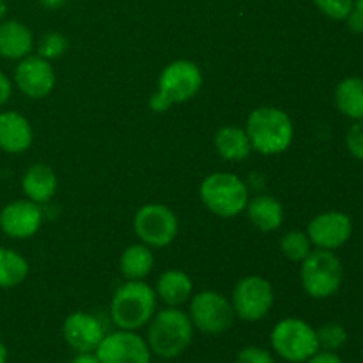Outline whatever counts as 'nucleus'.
I'll use <instances>...</instances> for the list:
<instances>
[{"label": "nucleus", "instance_id": "f257e3e1", "mask_svg": "<svg viewBox=\"0 0 363 363\" xmlns=\"http://www.w3.org/2000/svg\"><path fill=\"white\" fill-rule=\"evenodd\" d=\"M194 330L190 315L179 308L169 307L152 315L145 340L155 357L174 360L188 350L194 340Z\"/></svg>", "mask_w": 363, "mask_h": 363}, {"label": "nucleus", "instance_id": "f03ea898", "mask_svg": "<svg viewBox=\"0 0 363 363\" xmlns=\"http://www.w3.org/2000/svg\"><path fill=\"white\" fill-rule=\"evenodd\" d=\"M252 149L266 156L280 155L293 144L294 124L284 110L261 106L248 116L245 126Z\"/></svg>", "mask_w": 363, "mask_h": 363}, {"label": "nucleus", "instance_id": "7ed1b4c3", "mask_svg": "<svg viewBox=\"0 0 363 363\" xmlns=\"http://www.w3.org/2000/svg\"><path fill=\"white\" fill-rule=\"evenodd\" d=\"M156 314V291L142 280L123 284L110 301V318L119 330L137 332Z\"/></svg>", "mask_w": 363, "mask_h": 363}, {"label": "nucleus", "instance_id": "20e7f679", "mask_svg": "<svg viewBox=\"0 0 363 363\" xmlns=\"http://www.w3.org/2000/svg\"><path fill=\"white\" fill-rule=\"evenodd\" d=\"M202 87V71L191 60H174L163 67L158 78V92L149 99L152 112H167L176 103H186Z\"/></svg>", "mask_w": 363, "mask_h": 363}, {"label": "nucleus", "instance_id": "39448f33", "mask_svg": "<svg viewBox=\"0 0 363 363\" xmlns=\"http://www.w3.org/2000/svg\"><path fill=\"white\" fill-rule=\"evenodd\" d=\"M201 201L213 215L233 218L247 209L248 188L236 174L215 172L201 183Z\"/></svg>", "mask_w": 363, "mask_h": 363}, {"label": "nucleus", "instance_id": "423d86ee", "mask_svg": "<svg viewBox=\"0 0 363 363\" xmlns=\"http://www.w3.org/2000/svg\"><path fill=\"white\" fill-rule=\"evenodd\" d=\"M300 279L308 296L315 300H326L342 286V262L333 254V250L315 248L301 261Z\"/></svg>", "mask_w": 363, "mask_h": 363}, {"label": "nucleus", "instance_id": "0eeeda50", "mask_svg": "<svg viewBox=\"0 0 363 363\" xmlns=\"http://www.w3.org/2000/svg\"><path fill=\"white\" fill-rule=\"evenodd\" d=\"M269 340L273 351L289 363H305L321 350L318 332L307 321L298 318H286L277 323Z\"/></svg>", "mask_w": 363, "mask_h": 363}, {"label": "nucleus", "instance_id": "6e6552de", "mask_svg": "<svg viewBox=\"0 0 363 363\" xmlns=\"http://www.w3.org/2000/svg\"><path fill=\"white\" fill-rule=\"evenodd\" d=\"M188 315L194 328L206 335L225 333L236 319L233 303L216 291H202L195 294Z\"/></svg>", "mask_w": 363, "mask_h": 363}, {"label": "nucleus", "instance_id": "1a4fd4ad", "mask_svg": "<svg viewBox=\"0 0 363 363\" xmlns=\"http://www.w3.org/2000/svg\"><path fill=\"white\" fill-rule=\"evenodd\" d=\"M133 230L147 247L163 248L176 240L179 222L169 206L145 204L135 213Z\"/></svg>", "mask_w": 363, "mask_h": 363}, {"label": "nucleus", "instance_id": "9d476101", "mask_svg": "<svg viewBox=\"0 0 363 363\" xmlns=\"http://www.w3.org/2000/svg\"><path fill=\"white\" fill-rule=\"evenodd\" d=\"M234 312L247 323H257L268 315L273 307V287L266 279L250 275L241 279L233 291Z\"/></svg>", "mask_w": 363, "mask_h": 363}, {"label": "nucleus", "instance_id": "9b49d317", "mask_svg": "<svg viewBox=\"0 0 363 363\" xmlns=\"http://www.w3.org/2000/svg\"><path fill=\"white\" fill-rule=\"evenodd\" d=\"M96 354L101 363H151L152 360L147 340L131 330L106 333Z\"/></svg>", "mask_w": 363, "mask_h": 363}, {"label": "nucleus", "instance_id": "f8f14e48", "mask_svg": "<svg viewBox=\"0 0 363 363\" xmlns=\"http://www.w3.org/2000/svg\"><path fill=\"white\" fill-rule=\"evenodd\" d=\"M353 222L346 213L326 211L314 216L308 223L307 236L312 245L323 250H337L350 241Z\"/></svg>", "mask_w": 363, "mask_h": 363}, {"label": "nucleus", "instance_id": "ddd939ff", "mask_svg": "<svg viewBox=\"0 0 363 363\" xmlns=\"http://www.w3.org/2000/svg\"><path fill=\"white\" fill-rule=\"evenodd\" d=\"M18 89L30 99H43L55 87V73L50 60L39 55H27L14 69Z\"/></svg>", "mask_w": 363, "mask_h": 363}, {"label": "nucleus", "instance_id": "4468645a", "mask_svg": "<svg viewBox=\"0 0 363 363\" xmlns=\"http://www.w3.org/2000/svg\"><path fill=\"white\" fill-rule=\"evenodd\" d=\"M41 204L28 199L9 202L0 211V230L13 240H28L41 229Z\"/></svg>", "mask_w": 363, "mask_h": 363}, {"label": "nucleus", "instance_id": "2eb2a0df", "mask_svg": "<svg viewBox=\"0 0 363 363\" xmlns=\"http://www.w3.org/2000/svg\"><path fill=\"white\" fill-rule=\"evenodd\" d=\"M105 335L103 323L89 312H73L62 325L64 340L77 353L96 351Z\"/></svg>", "mask_w": 363, "mask_h": 363}, {"label": "nucleus", "instance_id": "dca6fc26", "mask_svg": "<svg viewBox=\"0 0 363 363\" xmlns=\"http://www.w3.org/2000/svg\"><path fill=\"white\" fill-rule=\"evenodd\" d=\"M32 126L21 113L7 110L0 112V149L9 155H20L32 145Z\"/></svg>", "mask_w": 363, "mask_h": 363}, {"label": "nucleus", "instance_id": "f3484780", "mask_svg": "<svg viewBox=\"0 0 363 363\" xmlns=\"http://www.w3.org/2000/svg\"><path fill=\"white\" fill-rule=\"evenodd\" d=\"M34 48V35L25 23L18 20L0 21V57L21 60Z\"/></svg>", "mask_w": 363, "mask_h": 363}, {"label": "nucleus", "instance_id": "a211bd4d", "mask_svg": "<svg viewBox=\"0 0 363 363\" xmlns=\"http://www.w3.org/2000/svg\"><path fill=\"white\" fill-rule=\"evenodd\" d=\"M21 190L28 201L46 204L57 191V176L45 163H34L21 177Z\"/></svg>", "mask_w": 363, "mask_h": 363}, {"label": "nucleus", "instance_id": "6ab92c4d", "mask_svg": "<svg viewBox=\"0 0 363 363\" xmlns=\"http://www.w3.org/2000/svg\"><path fill=\"white\" fill-rule=\"evenodd\" d=\"M250 222L262 233H273L280 229L284 222V208L280 201L272 195H257L248 201L247 209Z\"/></svg>", "mask_w": 363, "mask_h": 363}, {"label": "nucleus", "instance_id": "aec40b11", "mask_svg": "<svg viewBox=\"0 0 363 363\" xmlns=\"http://www.w3.org/2000/svg\"><path fill=\"white\" fill-rule=\"evenodd\" d=\"M191 291H194L191 279L179 269H169L162 273L156 284V296H160V300L165 301L169 307L183 305L191 296Z\"/></svg>", "mask_w": 363, "mask_h": 363}, {"label": "nucleus", "instance_id": "412c9836", "mask_svg": "<svg viewBox=\"0 0 363 363\" xmlns=\"http://www.w3.org/2000/svg\"><path fill=\"white\" fill-rule=\"evenodd\" d=\"M215 147L227 162H241L252 152L250 138L247 131L236 126H223L215 135Z\"/></svg>", "mask_w": 363, "mask_h": 363}, {"label": "nucleus", "instance_id": "4be33fe9", "mask_svg": "<svg viewBox=\"0 0 363 363\" xmlns=\"http://www.w3.org/2000/svg\"><path fill=\"white\" fill-rule=\"evenodd\" d=\"M335 105L342 116L363 119V78L347 77L335 89Z\"/></svg>", "mask_w": 363, "mask_h": 363}, {"label": "nucleus", "instance_id": "5701e85b", "mask_svg": "<svg viewBox=\"0 0 363 363\" xmlns=\"http://www.w3.org/2000/svg\"><path fill=\"white\" fill-rule=\"evenodd\" d=\"M155 266V255L147 245H131L123 252L119 269L128 280H142L151 273Z\"/></svg>", "mask_w": 363, "mask_h": 363}, {"label": "nucleus", "instance_id": "b1692460", "mask_svg": "<svg viewBox=\"0 0 363 363\" xmlns=\"http://www.w3.org/2000/svg\"><path fill=\"white\" fill-rule=\"evenodd\" d=\"M28 262L20 252L0 247V289H11L25 282Z\"/></svg>", "mask_w": 363, "mask_h": 363}, {"label": "nucleus", "instance_id": "393cba45", "mask_svg": "<svg viewBox=\"0 0 363 363\" xmlns=\"http://www.w3.org/2000/svg\"><path fill=\"white\" fill-rule=\"evenodd\" d=\"M280 250L289 261L301 262L312 252V243L307 233L291 230V233L284 234L282 240H280Z\"/></svg>", "mask_w": 363, "mask_h": 363}, {"label": "nucleus", "instance_id": "a878e982", "mask_svg": "<svg viewBox=\"0 0 363 363\" xmlns=\"http://www.w3.org/2000/svg\"><path fill=\"white\" fill-rule=\"evenodd\" d=\"M315 332H318L319 347L325 351H337L347 342L346 328L342 325H337V323H328Z\"/></svg>", "mask_w": 363, "mask_h": 363}, {"label": "nucleus", "instance_id": "bb28decb", "mask_svg": "<svg viewBox=\"0 0 363 363\" xmlns=\"http://www.w3.org/2000/svg\"><path fill=\"white\" fill-rule=\"evenodd\" d=\"M67 50V39L60 32H46L38 45V55L46 60L59 59Z\"/></svg>", "mask_w": 363, "mask_h": 363}, {"label": "nucleus", "instance_id": "cd10ccee", "mask_svg": "<svg viewBox=\"0 0 363 363\" xmlns=\"http://www.w3.org/2000/svg\"><path fill=\"white\" fill-rule=\"evenodd\" d=\"M314 4L332 20H346L354 9V0H314Z\"/></svg>", "mask_w": 363, "mask_h": 363}, {"label": "nucleus", "instance_id": "c85d7f7f", "mask_svg": "<svg viewBox=\"0 0 363 363\" xmlns=\"http://www.w3.org/2000/svg\"><path fill=\"white\" fill-rule=\"evenodd\" d=\"M236 363H277V360L264 347L247 346L238 353Z\"/></svg>", "mask_w": 363, "mask_h": 363}, {"label": "nucleus", "instance_id": "c756f323", "mask_svg": "<svg viewBox=\"0 0 363 363\" xmlns=\"http://www.w3.org/2000/svg\"><path fill=\"white\" fill-rule=\"evenodd\" d=\"M346 147L354 158L363 160V119H358L346 135Z\"/></svg>", "mask_w": 363, "mask_h": 363}, {"label": "nucleus", "instance_id": "7c9ffc66", "mask_svg": "<svg viewBox=\"0 0 363 363\" xmlns=\"http://www.w3.org/2000/svg\"><path fill=\"white\" fill-rule=\"evenodd\" d=\"M305 363H344V362H342V358L335 353V351L319 350L314 357L308 358Z\"/></svg>", "mask_w": 363, "mask_h": 363}, {"label": "nucleus", "instance_id": "2f4dec72", "mask_svg": "<svg viewBox=\"0 0 363 363\" xmlns=\"http://www.w3.org/2000/svg\"><path fill=\"white\" fill-rule=\"evenodd\" d=\"M11 96H13V82L9 80L6 73L0 71V106L6 105L11 99Z\"/></svg>", "mask_w": 363, "mask_h": 363}, {"label": "nucleus", "instance_id": "473e14b6", "mask_svg": "<svg viewBox=\"0 0 363 363\" xmlns=\"http://www.w3.org/2000/svg\"><path fill=\"white\" fill-rule=\"evenodd\" d=\"M346 20H347V25H350L351 30H353V32H363V13H362V11H358L357 7L351 11V14L346 18Z\"/></svg>", "mask_w": 363, "mask_h": 363}, {"label": "nucleus", "instance_id": "72a5a7b5", "mask_svg": "<svg viewBox=\"0 0 363 363\" xmlns=\"http://www.w3.org/2000/svg\"><path fill=\"white\" fill-rule=\"evenodd\" d=\"M71 363H101L96 351H85V353H77Z\"/></svg>", "mask_w": 363, "mask_h": 363}, {"label": "nucleus", "instance_id": "f704fd0d", "mask_svg": "<svg viewBox=\"0 0 363 363\" xmlns=\"http://www.w3.org/2000/svg\"><path fill=\"white\" fill-rule=\"evenodd\" d=\"M45 9H60L62 6H66L67 0H38Z\"/></svg>", "mask_w": 363, "mask_h": 363}, {"label": "nucleus", "instance_id": "c9c22d12", "mask_svg": "<svg viewBox=\"0 0 363 363\" xmlns=\"http://www.w3.org/2000/svg\"><path fill=\"white\" fill-rule=\"evenodd\" d=\"M0 363H7V350L2 340H0Z\"/></svg>", "mask_w": 363, "mask_h": 363}, {"label": "nucleus", "instance_id": "e433bc0d", "mask_svg": "<svg viewBox=\"0 0 363 363\" xmlns=\"http://www.w3.org/2000/svg\"><path fill=\"white\" fill-rule=\"evenodd\" d=\"M6 14H7V4L6 0H0V21H4Z\"/></svg>", "mask_w": 363, "mask_h": 363}, {"label": "nucleus", "instance_id": "4c0bfd02", "mask_svg": "<svg viewBox=\"0 0 363 363\" xmlns=\"http://www.w3.org/2000/svg\"><path fill=\"white\" fill-rule=\"evenodd\" d=\"M354 7H357L358 11H362V13H363V0H354Z\"/></svg>", "mask_w": 363, "mask_h": 363}]
</instances>
